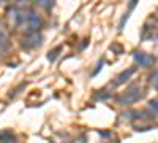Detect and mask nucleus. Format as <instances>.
<instances>
[{"mask_svg":"<svg viewBox=\"0 0 158 143\" xmlns=\"http://www.w3.org/2000/svg\"><path fill=\"white\" fill-rule=\"evenodd\" d=\"M141 97H142L141 87L138 84H131L122 96H118V103H122V105H131V103H135Z\"/></svg>","mask_w":158,"mask_h":143,"instance_id":"1","label":"nucleus"},{"mask_svg":"<svg viewBox=\"0 0 158 143\" xmlns=\"http://www.w3.org/2000/svg\"><path fill=\"white\" fill-rule=\"evenodd\" d=\"M133 57H135V60L139 64V65H142V67H150L152 64L155 62V57L153 56L144 54V53H141V51H135Z\"/></svg>","mask_w":158,"mask_h":143,"instance_id":"3","label":"nucleus"},{"mask_svg":"<svg viewBox=\"0 0 158 143\" xmlns=\"http://www.w3.org/2000/svg\"><path fill=\"white\" fill-rule=\"evenodd\" d=\"M136 72V67H131V69H128V70H125L123 73H120L117 76V80H115V84H122V83H125L127 80H128V76H131Z\"/></svg>","mask_w":158,"mask_h":143,"instance_id":"6","label":"nucleus"},{"mask_svg":"<svg viewBox=\"0 0 158 143\" xmlns=\"http://www.w3.org/2000/svg\"><path fill=\"white\" fill-rule=\"evenodd\" d=\"M149 107H150L152 110L158 111V100H150V102H149Z\"/></svg>","mask_w":158,"mask_h":143,"instance_id":"8","label":"nucleus"},{"mask_svg":"<svg viewBox=\"0 0 158 143\" xmlns=\"http://www.w3.org/2000/svg\"><path fill=\"white\" fill-rule=\"evenodd\" d=\"M41 42H43V37L38 35V32H30L27 37H24L22 45L25 48H33V46H40Z\"/></svg>","mask_w":158,"mask_h":143,"instance_id":"2","label":"nucleus"},{"mask_svg":"<svg viewBox=\"0 0 158 143\" xmlns=\"http://www.w3.org/2000/svg\"><path fill=\"white\" fill-rule=\"evenodd\" d=\"M10 46V35H8V30L3 25V22L0 21V49H6Z\"/></svg>","mask_w":158,"mask_h":143,"instance_id":"4","label":"nucleus"},{"mask_svg":"<svg viewBox=\"0 0 158 143\" xmlns=\"http://www.w3.org/2000/svg\"><path fill=\"white\" fill-rule=\"evenodd\" d=\"M150 84H152L155 89H158V70H156V72H155V73L150 76Z\"/></svg>","mask_w":158,"mask_h":143,"instance_id":"7","label":"nucleus"},{"mask_svg":"<svg viewBox=\"0 0 158 143\" xmlns=\"http://www.w3.org/2000/svg\"><path fill=\"white\" fill-rule=\"evenodd\" d=\"M0 141L2 143H16V135L11 131H3V132H0Z\"/></svg>","mask_w":158,"mask_h":143,"instance_id":"5","label":"nucleus"}]
</instances>
